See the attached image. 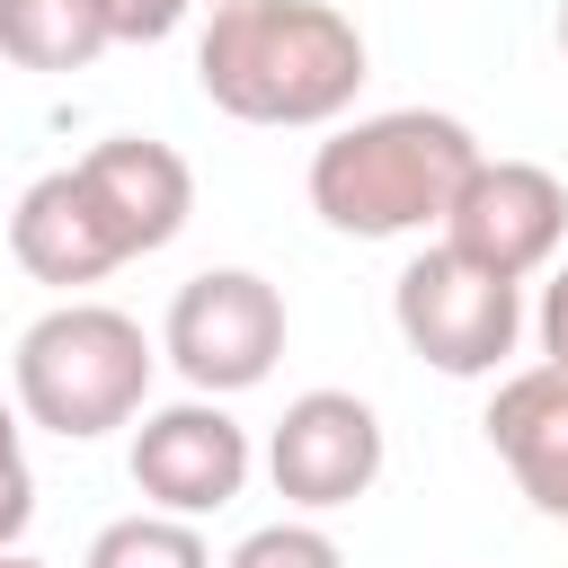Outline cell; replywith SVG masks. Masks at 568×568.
<instances>
[{
  "mask_svg": "<svg viewBox=\"0 0 568 568\" xmlns=\"http://www.w3.org/2000/svg\"><path fill=\"white\" fill-rule=\"evenodd\" d=\"M195 89L231 124H337L364 89V36L328 0H222L195 36Z\"/></svg>",
  "mask_w": 568,
  "mask_h": 568,
  "instance_id": "1",
  "label": "cell"
},
{
  "mask_svg": "<svg viewBox=\"0 0 568 568\" xmlns=\"http://www.w3.org/2000/svg\"><path fill=\"white\" fill-rule=\"evenodd\" d=\"M479 133L444 106H390V115H355L311 151V213L346 240H408V231H444L462 178L479 169Z\"/></svg>",
  "mask_w": 568,
  "mask_h": 568,
  "instance_id": "2",
  "label": "cell"
},
{
  "mask_svg": "<svg viewBox=\"0 0 568 568\" xmlns=\"http://www.w3.org/2000/svg\"><path fill=\"white\" fill-rule=\"evenodd\" d=\"M151 364H160V346L142 337L133 311L71 293L44 320H27L18 355H9V390H18L27 426H44L62 444H98V435H115V426L142 417Z\"/></svg>",
  "mask_w": 568,
  "mask_h": 568,
  "instance_id": "3",
  "label": "cell"
},
{
  "mask_svg": "<svg viewBox=\"0 0 568 568\" xmlns=\"http://www.w3.org/2000/svg\"><path fill=\"white\" fill-rule=\"evenodd\" d=\"M390 320H399L408 355H426V364L453 373V382H479V373H497V364L515 355V337H524V284L497 275V266H479V257H462L453 240H435L426 257L399 266Z\"/></svg>",
  "mask_w": 568,
  "mask_h": 568,
  "instance_id": "4",
  "label": "cell"
},
{
  "mask_svg": "<svg viewBox=\"0 0 568 568\" xmlns=\"http://www.w3.org/2000/svg\"><path fill=\"white\" fill-rule=\"evenodd\" d=\"M160 355L186 373V390L204 399H231V390H257L284 355V293L257 275V266H204L169 293V320H160Z\"/></svg>",
  "mask_w": 568,
  "mask_h": 568,
  "instance_id": "5",
  "label": "cell"
},
{
  "mask_svg": "<svg viewBox=\"0 0 568 568\" xmlns=\"http://www.w3.org/2000/svg\"><path fill=\"white\" fill-rule=\"evenodd\" d=\"M248 426L222 408V399H169V408H142L133 426V488L160 506V515H222L240 488H248Z\"/></svg>",
  "mask_w": 568,
  "mask_h": 568,
  "instance_id": "6",
  "label": "cell"
},
{
  "mask_svg": "<svg viewBox=\"0 0 568 568\" xmlns=\"http://www.w3.org/2000/svg\"><path fill=\"white\" fill-rule=\"evenodd\" d=\"M266 479L302 515L355 506L382 479V417H373V399H355V390H302V399H284V417L266 435Z\"/></svg>",
  "mask_w": 568,
  "mask_h": 568,
  "instance_id": "7",
  "label": "cell"
},
{
  "mask_svg": "<svg viewBox=\"0 0 568 568\" xmlns=\"http://www.w3.org/2000/svg\"><path fill=\"white\" fill-rule=\"evenodd\" d=\"M444 240L497 275H541L568 240V186L541 169V160H479L444 213Z\"/></svg>",
  "mask_w": 568,
  "mask_h": 568,
  "instance_id": "8",
  "label": "cell"
},
{
  "mask_svg": "<svg viewBox=\"0 0 568 568\" xmlns=\"http://www.w3.org/2000/svg\"><path fill=\"white\" fill-rule=\"evenodd\" d=\"M71 169H80V186H89V204H98V222H106V240L124 257L169 248L186 231V213H195V169L151 133H106Z\"/></svg>",
  "mask_w": 568,
  "mask_h": 568,
  "instance_id": "9",
  "label": "cell"
},
{
  "mask_svg": "<svg viewBox=\"0 0 568 568\" xmlns=\"http://www.w3.org/2000/svg\"><path fill=\"white\" fill-rule=\"evenodd\" d=\"M9 257H18L36 284H62V293H80V284H98V275L124 266V248L106 240L80 169H44V178L18 195V213H9Z\"/></svg>",
  "mask_w": 568,
  "mask_h": 568,
  "instance_id": "10",
  "label": "cell"
},
{
  "mask_svg": "<svg viewBox=\"0 0 568 568\" xmlns=\"http://www.w3.org/2000/svg\"><path fill=\"white\" fill-rule=\"evenodd\" d=\"M488 444L515 470V488L532 497V515L568 524V373L559 364H532V373H506L497 382Z\"/></svg>",
  "mask_w": 568,
  "mask_h": 568,
  "instance_id": "11",
  "label": "cell"
},
{
  "mask_svg": "<svg viewBox=\"0 0 568 568\" xmlns=\"http://www.w3.org/2000/svg\"><path fill=\"white\" fill-rule=\"evenodd\" d=\"M106 44V0H0V53L18 71H89Z\"/></svg>",
  "mask_w": 568,
  "mask_h": 568,
  "instance_id": "12",
  "label": "cell"
},
{
  "mask_svg": "<svg viewBox=\"0 0 568 568\" xmlns=\"http://www.w3.org/2000/svg\"><path fill=\"white\" fill-rule=\"evenodd\" d=\"M80 568H213V550H204L195 515H160V506H142V515L98 524V541H89Z\"/></svg>",
  "mask_w": 568,
  "mask_h": 568,
  "instance_id": "13",
  "label": "cell"
},
{
  "mask_svg": "<svg viewBox=\"0 0 568 568\" xmlns=\"http://www.w3.org/2000/svg\"><path fill=\"white\" fill-rule=\"evenodd\" d=\"M222 568H346V550H337L320 524H293V515H284V524H257Z\"/></svg>",
  "mask_w": 568,
  "mask_h": 568,
  "instance_id": "14",
  "label": "cell"
},
{
  "mask_svg": "<svg viewBox=\"0 0 568 568\" xmlns=\"http://www.w3.org/2000/svg\"><path fill=\"white\" fill-rule=\"evenodd\" d=\"M36 524V470L18 444V408L0 399V550H18V532Z\"/></svg>",
  "mask_w": 568,
  "mask_h": 568,
  "instance_id": "15",
  "label": "cell"
},
{
  "mask_svg": "<svg viewBox=\"0 0 568 568\" xmlns=\"http://www.w3.org/2000/svg\"><path fill=\"white\" fill-rule=\"evenodd\" d=\"M186 9L195 0H106V27H115V44H160V36H178Z\"/></svg>",
  "mask_w": 568,
  "mask_h": 568,
  "instance_id": "16",
  "label": "cell"
},
{
  "mask_svg": "<svg viewBox=\"0 0 568 568\" xmlns=\"http://www.w3.org/2000/svg\"><path fill=\"white\" fill-rule=\"evenodd\" d=\"M532 328H541V364H559V373H568V266L541 284V320H532Z\"/></svg>",
  "mask_w": 568,
  "mask_h": 568,
  "instance_id": "17",
  "label": "cell"
},
{
  "mask_svg": "<svg viewBox=\"0 0 568 568\" xmlns=\"http://www.w3.org/2000/svg\"><path fill=\"white\" fill-rule=\"evenodd\" d=\"M0 568H53V559H36V550H0Z\"/></svg>",
  "mask_w": 568,
  "mask_h": 568,
  "instance_id": "18",
  "label": "cell"
},
{
  "mask_svg": "<svg viewBox=\"0 0 568 568\" xmlns=\"http://www.w3.org/2000/svg\"><path fill=\"white\" fill-rule=\"evenodd\" d=\"M559 53H568V0H559Z\"/></svg>",
  "mask_w": 568,
  "mask_h": 568,
  "instance_id": "19",
  "label": "cell"
},
{
  "mask_svg": "<svg viewBox=\"0 0 568 568\" xmlns=\"http://www.w3.org/2000/svg\"><path fill=\"white\" fill-rule=\"evenodd\" d=\"M204 9H222V0H204Z\"/></svg>",
  "mask_w": 568,
  "mask_h": 568,
  "instance_id": "20",
  "label": "cell"
}]
</instances>
